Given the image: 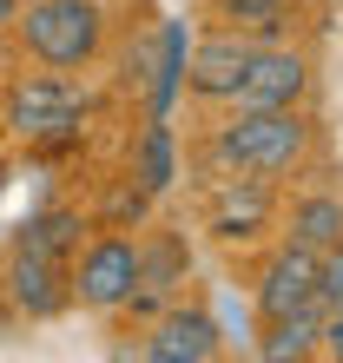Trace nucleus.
I'll list each match as a JSON object with an SVG mask.
<instances>
[{
    "label": "nucleus",
    "mask_w": 343,
    "mask_h": 363,
    "mask_svg": "<svg viewBox=\"0 0 343 363\" xmlns=\"http://www.w3.org/2000/svg\"><path fill=\"white\" fill-rule=\"evenodd\" d=\"M310 145H317V125L304 106H231V119L211 133V159H218V172L284 185L291 172H304Z\"/></svg>",
    "instance_id": "obj_1"
},
{
    "label": "nucleus",
    "mask_w": 343,
    "mask_h": 363,
    "mask_svg": "<svg viewBox=\"0 0 343 363\" xmlns=\"http://www.w3.org/2000/svg\"><path fill=\"white\" fill-rule=\"evenodd\" d=\"M0 119H7V133L27 145L40 159H67L86 145V119H93V99L73 73H20L7 93H0Z\"/></svg>",
    "instance_id": "obj_2"
},
{
    "label": "nucleus",
    "mask_w": 343,
    "mask_h": 363,
    "mask_svg": "<svg viewBox=\"0 0 343 363\" xmlns=\"http://www.w3.org/2000/svg\"><path fill=\"white\" fill-rule=\"evenodd\" d=\"M106 27H113L106 0H20V13H13L27 60L53 73H86L106 53Z\"/></svg>",
    "instance_id": "obj_3"
},
{
    "label": "nucleus",
    "mask_w": 343,
    "mask_h": 363,
    "mask_svg": "<svg viewBox=\"0 0 343 363\" xmlns=\"http://www.w3.org/2000/svg\"><path fill=\"white\" fill-rule=\"evenodd\" d=\"M73 304L93 317H119L125 297L139 291V238L133 231H86L73 264H67Z\"/></svg>",
    "instance_id": "obj_4"
},
{
    "label": "nucleus",
    "mask_w": 343,
    "mask_h": 363,
    "mask_svg": "<svg viewBox=\"0 0 343 363\" xmlns=\"http://www.w3.org/2000/svg\"><path fill=\"white\" fill-rule=\"evenodd\" d=\"M310 86H317L310 53L291 40H264V47H251L231 106H310Z\"/></svg>",
    "instance_id": "obj_5"
},
{
    "label": "nucleus",
    "mask_w": 343,
    "mask_h": 363,
    "mask_svg": "<svg viewBox=\"0 0 343 363\" xmlns=\"http://www.w3.org/2000/svg\"><path fill=\"white\" fill-rule=\"evenodd\" d=\"M0 297H7V311H13V317H27V324H47V317L73 311L67 258H47V251H27V245H13L7 277H0Z\"/></svg>",
    "instance_id": "obj_6"
},
{
    "label": "nucleus",
    "mask_w": 343,
    "mask_h": 363,
    "mask_svg": "<svg viewBox=\"0 0 343 363\" xmlns=\"http://www.w3.org/2000/svg\"><path fill=\"white\" fill-rule=\"evenodd\" d=\"M218 350H225V330L205 304H179L172 297L159 317H145V344H139L145 363H211Z\"/></svg>",
    "instance_id": "obj_7"
},
{
    "label": "nucleus",
    "mask_w": 343,
    "mask_h": 363,
    "mask_svg": "<svg viewBox=\"0 0 343 363\" xmlns=\"http://www.w3.org/2000/svg\"><path fill=\"white\" fill-rule=\"evenodd\" d=\"M185 277H191V245H185V231L179 225H152L139 238V291L125 297V311L139 317H159L172 297L185 291Z\"/></svg>",
    "instance_id": "obj_8"
},
{
    "label": "nucleus",
    "mask_w": 343,
    "mask_h": 363,
    "mask_svg": "<svg viewBox=\"0 0 343 363\" xmlns=\"http://www.w3.org/2000/svg\"><path fill=\"white\" fill-rule=\"evenodd\" d=\"M251 47H257V40L231 33V27L198 33V40H191V53H185V93L205 99V106H231V93H238V79H244Z\"/></svg>",
    "instance_id": "obj_9"
},
{
    "label": "nucleus",
    "mask_w": 343,
    "mask_h": 363,
    "mask_svg": "<svg viewBox=\"0 0 343 363\" xmlns=\"http://www.w3.org/2000/svg\"><path fill=\"white\" fill-rule=\"evenodd\" d=\"M271 218H277V185L271 179L225 172V185L205 199V225H211V238H225V245H251L257 231H271Z\"/></svg>",
    "instance_id": "obj_10"
},
{
    "label": "nucleus",
    "mask_w": 343,
    "mask_h": 363,
    "mask_svg": "<svg viewBox=\"0 0 343 363\" xmlns=\"http://www.w3.org/2000/svg\"><path fill=\"white\" fill-rule=\"evenodd\" d=\"M317 258H324V251H310V245H297V238L271 245V258L257 264V277H251L257 317H284L297 304H310V297H317Z\"/></svg>",
    "instance_id": "obj_11"
},
{
    "label": "nucleus",
    "mask_w": 343,
    "mask_h": 363,
    "mask_svg": "<svg viewBox=\"0 0 343 363\" xmlns=\"http://www.w3.org/2000/svg\"><path fill=\"white\" fill-rule=\"evenodd\" d=\"M185 53H191V27L179 20H159L152 40V73H145V119H172V106L185 93Z\"/></svg>",
    "instance_id": "obj_12"
},
{
    "label": "nucleus",
    "mask_w": 343,
    "mask_h": 363,
    "mask_svg": "<svg viewBox=\"0 0 343 363\" xmlns=\"http://www.w3.org/2000/svg\"><path fill=\"white\" fill-rule=\"evenodd\" d=\"M317 337H324V304H297L284 317H264V337H257V357L264 363H297V357H317Z\"/></svg>",
    "instance_id": "obj_13"
},
{
    "label": "nucleus",
    "mask_w": 343,
    "mask_h": 363,
    "mask_svg": "<svg viewBox=\"0 0 343 363\" xmlns=\"http://www.w3.org/2000/svg\"><path fill=\"white\" fill-rule=\"evenodd\" d=\"M152 199H165L172 185H179V133H172V119H145V133L133 139V165H125Z\"/></svg>",
    "instance_id": "obj_14"
},
{
    "label": "nucleus",
    "mask_w": 343,
    "mask_h": 363,
    "mask_svg": "<svg viewBox=\"0 0 343 363\" xmlns=\"http://www.w3.org/2000/svg\"><path fill=\"white\" fill-rule=\"evenodd\" d=\"M86 211L79 205H47V211H33L27 225H20V238L13 245H27V251H47V258H67L73 264V251H79V238H86Z\"/></svg>",
    "instance_id": "obj_15"
},
{
    "label": "nucleus",
    "mask_w": 343,
    "mask_h": 363,
    "mask_svg": "<svg viewBox=\"0 0 343 363\" xmlns=\"http://www.w3.org/2000/svg\"><path fill=\"white\" fill-rule=\"evenodd\" d=\"M145 218H152V191H145L133 172L106 179V191L93 199V211H86V225H93V231H139Z\"/></svg>",
    "instance_id": "obj_16"
},
{
    "label": "nucleus",
    "mask_w": 343,
    "mask_h": 363,
    "mask_svg": "<svg viewBox=\"0 0 343 363\" xmlns=\"http://www.w3.org/2000/svg\"><path fill=\"white\" fill-rule=\"evenodd\" d=\"M284 225H291V238H297V245L330 251V245L343 238V199H337V191H297Z\"/></svg>",
    "instance_id": "obj_17"
},
{
    "label": "nucleus",
    "mask_w": 343,
    "mask_h": 363,
    "mask_svg": "<svg viewBox=\"0 0 343 363\" xmlns=\"http://www.w3.org/2000/svg\"><path fill=\"white\" fill-rule=\"evenodd\" d=\"M218 7V27L244 33V40H284V20H291V0H211Z\"/></svg>",
    "instance_id": "obj_18"
},
{
    "label": "nucleus",
    "mask_w": 343,
    "mask_h": 363,
    "mask_svg": "<svg viewBox=\"0 0 343 363\" xmlns=\"http://www.w3.org/2000/svg\"><path fill=\"white\" fill-rule=\"evenodd\" d=\"M317 304H324V311L343 304V238L324 251V258H317Z\"/></svg>",
    "instance_id": "obj_19"
},
{
    "label": "nucleus",
    "mask_w": 343,
    "mask_h": 363,
    "mask_svg": "<svg viewBox=\"0 0 343 363\" xmlns=\"http://www.w3.org/2000/svg\"><path fill=\"white\" fill-rule=\"evenodd\" d=\"M317 350L343 363V304H337V311H324V337H317Z\"/></svg>",
    "instance_id": "obj_20"
},
{
    "label": "nucleus",
    "mask_w": 343,
    "mask_h": 363,
    "mask_svg": "<svg viewBox=\"0 0 343 363\" xmlns=\"http://www.w3.org/2000/svg\"><path fill=\"white\" fill-rule=\"evenodd\" d=\"M13 13H20V0H0V33H13Z\"/></svg>",
    "instance_id": "obj_21"
}]
</instances>
